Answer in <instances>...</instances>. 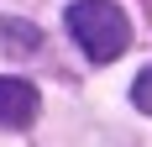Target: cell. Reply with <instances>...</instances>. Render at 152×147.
Masks as SVG:
<instances>
[{
    "label": "cell",
    "mask_w": 152,
    "mask_h": 147,
    "mask_svg": "<svg viewBox=\"0 0 152 147\" xmlns=\"http://www.w3.org/2000/svg\"><path fill=\"white\" fill-rule=\"evenodd\" d=\"M63 26H68V37L79 42V53L89 63H115L131 47V16L115 0H74Z\"/></svg>",
    "instance_id": "1"
},
{
    "label": "cell",
    "mask_w": 152,
    "mask_h": 147,
    "mask_svg": "<svg viewBox=\"0 0 152 147\" xmlns=\"http://www.w3.org/2000/svg\"><path fill=\"white\" fill-rule=\"evenodd\" d=\"M42 110V95L37 84L26 79H16V74H0V126H11V132H26L31 121Z\"/></svg>",
    "instance_id": "2"
},
{
    "label": "cell",
    "mask_w": 152,
    "mask_h": 147,
    "mask_svg": "<svg viewBox=\"0 0 152 147\" xmlns=\"http://www.w3.org/2000/svg\"><path fill=\"white\" fill-rule=\"evenodd\" d=\"M131 100H137V110H147V116H152V68H142V74H137Z\"/></svg>",
    "instance_id": "3"
},
{
    "label": "cell",
    "mask_w": 152,
    "mask_h": 147,
    "mask_svg": "<svg viewBox=\"0 0 152 147\" xmlns=\"http://www.w3.org/2000/svg\"><path fill=\"white\" fill-rule=\"evenodd\" d=\"M5 42H16V47H37V32H31L26 21H5Z\"/></svg>",
    "instance_id": "4"
}]
</instances>
